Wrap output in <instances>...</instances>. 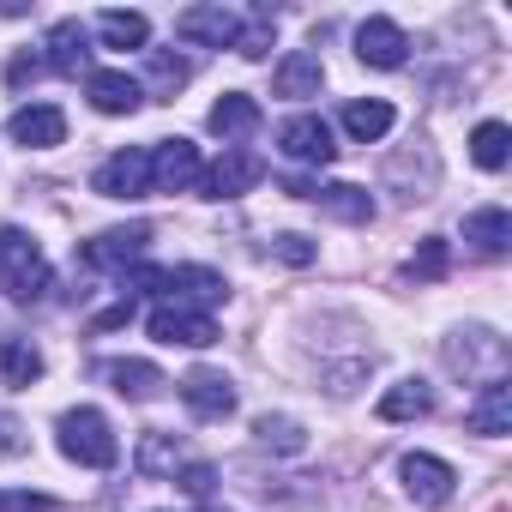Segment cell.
Segmentation results:
<instances>
[{
	"mask_svg": "<svg viewBox=\"0 0 512 512\" xmlns=\"http://www.w3.org/2000/svg\"><path fill=\"white\" fill-rule=\"evenodd\" d=\"M91 187H97L103 199H145V193H151V151H139V145L115 151V157L97 169Z\"/></svg>",
	"mask_w": 512,
	"mask_h": 512,
	"instance_id": "obj_11",
	"label": "cell"
},
{
	"mask_svg": "<svg viewBox=\"0 0 512 512\" xmlns=\"http://www.w3.org/2000/svg\"><path fill=\"white\" fill-rule=\"evenodd\" d=\"M85 97H91V109H97V115H133V109L145 103L139 79H127V73H115V67H91Z\"/></svg>",
	"mask_w": 512,
	"mask_h": 512,
	"instance_id": "obj_17",
	"label": "cell"
},
{
	"mask_svg": "<svg viewBox=\"0 0 512 512\" xmlns=\"http://www.w3.org/2000/svg\"><path fill=\"white\" fill-rule=\"evenodd\" d=\"M272 253H278V260H290V266H308V260H314V241H308V235H278Z\"/></svg>",
	"mask_w": 512,
	"mask_h": 512,
	"instance_id": "obj_35",
	"label": "cell"
},
{
	"mask_svg": "<svg viewBox=\"0 0 512 512\" xmlns=\"http://www.w3.org/2000/svg\"><path fill=\"white\" fill-rule=\"evenodd\" d=\"M43 61H49L55 73H73V79L85 73V79H91V37H85V25H79V19H61V25L49 31V55H43Z\"/></svg>",
	"mask_w": 512,
	"mask_h": 512,
	"instance_id": "obj_19",
	"label": "cell"
},
{
	"mask_svg": "<svg viewBox=\"0 0 512 512\" xmlns=\"http://www.w3.org/2000/svg\"><path fill=\"white\" fill-rule=\"evenodd\" d=\"M97 37H103V49H145L151 19L145 13H97Z\"/></svg>",
	"mask_w": 512,
	"mask_h": 512,
	"instance_id": "obj_28",
	"label": "cell"
},
{
	"mask_svg": "<svg viewBox=\"0 0 512 512\" xmlns=\"http://www.w3.org/2000/svg\"><path fill=\"white\" fill-rule=\"evenodd\" d=\"M151 247V223H127V229H103V235H91L85 247H79V260L85 266H97V272H127L139 253Z\"/></svg>",
	"mask_w": 512,
	"mask_h": 512,
	"instance_id": "obj_9",
	"label": "cell"
},
{
	"mask_svg": "<svg viewBox=\"0 0 512 512\" xmlns=\"http://www.w3.org/2000/svg\"><path fill=\"white\" fill-rule=\"evenodd\" d=\"M19 452H25V428H19V416L0 410V458H19Z\"/></svg>",
	"mask_w": 512,
	"mask_h": 512,
	"instance_id": "obj_37",
	"label": "cell"
},
{
	"mask_svg": "<svg viewBox=\"0 0 512 512\" xmlns=\"http://www.w3.org/2000/svg\"><path fill=\"white\" fill-rule=\"evenodd\" d=\"M464 241L494 260V253H506V241H512V217H506L500 205H482V211H470V217H464Z\"/></svg>",
	"mask_w": 512,
	"mask_h": 512,
	"instance_id": "obj_22",
	"label": "cell"
},
{
	"mask_svg": "<svg viewBox=\"0 0 512 512\" xmlns=\"http://www.w3.org/2000/svg\"><path fill=\"white\" fill-rule=\"evenodd\" d=\"M320 85H326V67H320V55H314V49H290V55L278 61V73H272V91H278V97H290V103L320 97Z\"/></svg>",
	"mask_w": 512,
	"mask_h": 512,
	"instance_id": "obj_18",
	"label": "cell"
},
{
	"mask_svg": "<svg viewBox=\"0 0 512 512\" xmlns=\"http://www.w3.org/2000/svg\"><path fill=\"white\" fill-rule=\"evenodd\" d=\"M181 464H187V446L175 434H145L139 440V470L145 476H175Z\"/></svg>",
	"mask_w": 512,
	"mask_h": 512,
	"instance_id": "obj_30",
	"label": "cell"
},
{
	"mask_svg": "<svg viewBox=\"0 0 512 512\" xmlns=\"http://www.w3.org/2000/svg\"><path fill=\"white\" fill-rule=\"evenodd\" d=\"M470 157H476V169H506V157H512V133H506V121H482L476 133H470Z\"/></svg>",
	"mask_w": 512,
	"mask_h": 512,
	"instance_id": "obj_29",
	"label": "cell"
},
{
	"mask_svg": "<svg viewBox=\"0 0 512 512\" xmlns=\"http://www.w3.org/2000/svg\"><path fill=\"white\" fill-rule=\"evenodd\" d=\"M211 482H217V476H211V464H199V458H187V464H181V488H187L193 500H205V494H211Z\"/></svg>",
	"mask_w": 512,
	"mask_h": 512,
	"instance_id": "obj_36",
	"label": "cell"
},
{
	"mask_svg": "<svg viewBox=\"0 0 512 512\" xmlns=\"http://www.w3.org/2000/svg\"><path fill=\"white\" fill-rule=\"evenodd\" d=\"M260 175H266V163H260V157L241 151V145H229V151L199 175V199H241L247 187H260Z\"/></svg>",
	"mask_w": 512,
	"mask_h": 512,
	"instance_id": "obj_6",
	"label": "cell"
},
{
	"mask_svg": "<svg viewBox=\"0 0 512 512\" xmlns=\"http://www.w3.org/2000/svg\"><path fill=\"white\" fill-rule=\"evenodd\" d=\"M464 422H470V434H512V380H488Z\"/></svg>",
	"mask_w": 512,
	"mask_h": 512,
	"instance_id": "obj_20",
	"label": "cell"
},
{
	"mask_svg": "<svg viewBox=\"0 0 512 512\" xmlns=\"http://www.w3.org/2000/svg\"><path fill=\"white\" fill-rule=\"evenodd\" d=\"M253 440H260L266 452H302L308 446V434H302L296 416H260V422H253Z\"/></svg>",
	"mask_w": 512,
	"mask_h": 512,
	"instance_id": "obj_31",
	"label": "cell"
},
{
	"mask_svg": "<svg viewBox=\"0 0 512 512\" xmlns=\"http://www.w3.org/2000/svg\"><path fill=\"white\" fill-rule=\"evenodd\" d=\"M446 368L452 374H464V380H506V344L494 338V332H482V326H470V332H452L446 338Z\"/></svg>",
	"mask_w": 512,
	"mask_h": 512,
	"instance_id": "obj_4",
	"label": "cell"
},
{
	"mask_svg": "<svg viewBox=\"0 0 512 512\" xmlns=\"http://www.w3.org/2000/svg\"><path fill=\"white\" fill-rule=\"evenodd\" d=\"M145 326H151V338H157V344H187V350L217 344V320H211V314H199V308H181V302H157Z\"/></svg>",
	"mask_w": 512,
	"mask_h": 512,
	"instance_id": "obj_5",
	"label": "cell"
},
{
	"mask_svg": "<svg viewBox=\"0 0 512 512\" xmlns=\"http://www.w3.org/2000/svg\"><path fill=\"white\" fill-rule=\"evenodd\" d=\"M398 476H404V494H410L416 506H446V500H452V488H458L452 464H446V458H434V452H404Z\"/></svg>",
	"mask_w": 512,
	"mask_h": 512,
	"instance_id": "obj_8",
	"label": "cell"
},
{
	"mask_svg": "<svg viewBox=\"0 0 512 512\" xmlns=\"http://www.w3.org/2000/svg\"><path fill=\"white\" fill-rule=\"evenodd\" d=\"M410 278H446V241H440V235H428V241L416 247Z\"/></svg>",
	"mask_w": 512,
	"mask_h": 512,
	"instance_id": "obj_33",
	"label": "cell"
},
{
	"mask_svg": "<svg viewBox=\"0 0 512 512\" xmlns=\"http://www.w3.org/2000/svg\"><path fill=\"white\" fill-rule=\"evenodd\" d=\"M211 133H217L223 145H229V139H247V133H260V103L241 97V91L217 97V103H211Z\"/></svg>",
	"mask_w": 512,
	"mask_h": 512,
	"instance_id": "obj_21",
	"label": "cell"
},
{
	"mask_svg": "<svg viewBox=\"0 0 512 512\" xmlns=\"http://www.w3.org/2000/svg\"><path fill=\"white\" fill-rule=\"evenodd\" d=\"M278 151H284L290 163H314V169H326V163L338 157L332 127H326L320 115H290V121L278 127Z\"/></svg>",
	"mask_w": 512,
	"mask_h": 512,
	"instance_id": "obj_10",
	"label": "cell"
},
{
	"mask_svg": "<svg viewBox=\"0 0 512 512\" xmlns=\"http://www.w3.org/2000/svg\"><path fill=\"white\" fill-rule=\"evenodd\" d=\"M199 145L193 139H163L151 151V193H193L199 187Z\"/></svg>",
	"mask_w": 512,
	"mask_h": 512,
	"instance_id": "obj_7",
	"label": "cell"
},
{
	"mask_svg": "<svg viewBox=\"0 0 512 512\" xmlns=\"http://www.w3.org/2000/svg\"><path fill=\"white\" fill-rule=\"evenodd\" d=\"M103 380H109L121 398H133V404H145V398H157V392L169 386L151 362H103Z\"/></svg>",
	"mask_w": 512,
	"mask_h": 512,
	"instance_id": "obj_24",
	"label": "cell"
},
{
	"mask_svg": "<svg viewBox=\"0 0 512 512\" xmlns=\"http://www.w3.org/2000/svg\"><path fill=\"white\" fill-rule=\"evenodd\" d=\"M392 121H398V115H392V103H380V97H356V103H344V133L362 139V145L386 139Z\"/></svg>",
	"mask_w": 512,
	"mask_h": 512,
	"instance_id": "obj_23",
	"label": "cell"
},
{
	"mask_svg": "<svg viewBox=\"0 0 512 512\" xmlns=\"http://www.w3.org/2000/svg\"><path fill=\"white\" fill-rule=\"evenodd\" d=\"M61 452H67L73 464H85V470H109V464L121 458L109 416H103V410H91V404H79V410H67V416H61Z\"/></svg>",
	"mask_w": 512,
	"mask_h": 512,
	"instance_id": "obj_3",
	"label": "cell"
},
{
	"mask_svg": "<svg viewBox=\"0 0 512 512\" xmlns=\"http://www.w3.org/2000/svg\"><path fill=\"white\" fill-rule=\"evenodd\" d=\"M181 404H187L199 422H223V416H235V386H229L223 374H211V368H193V374L181 380Z\"/></svg>",
	"mask_w": 512,
	"mask_h": 512,
	"instance_id": "obj_15",
	"label": "cell"
},
{
	"mask_svg": "<svg viewBox=\"0 0 512 512\" xmlns=\"http://www.w3.org/2000/svg\"><path fill=\"white\" fill-rule=\"evenodd\" d=\"M49 290L55 278H49V260L37 253V241L19 229H0V296L25 308V302H43Z\"/></svg>",
	"mask_w": 512,
	"mask_h": 512,
	"instance_id": "obj_2",
	"label": "cell"
},
{
	"mask_svg": "<svg viewBox=\"0 0 512 512\" xmlns=\"http://www.w3.org/2000/svg\"><path fill=\"white\" fill-rule=\"evenodd\" d=\"M290 193L326 205V211L344 217V223H368V217H374V199H368L362 187H350V181H290Z\"/></svg>",
	"mask_w": 512,
	"mask_h": 512,
	"instance_id": "obj_14",
	"label": "cell"
},
{
	"mask_svg": "<svg viewBox=\"0 0 512 512\" xmlns=\"http://www.w3.org/2000/svg\"><path fill=\"white\" fill-rule=\"evenodd\" d=\"M235 31H241V19L223 7H187L181 19H175V37L181 43H199V49H235Z\"/></svg>",
	"mask_w": 512,
	"mask_h": 512,
	"instance_id": "obj_13",
	"label": "cell"
},
{
	"mask_svg": "<svg viewBox=\"0 0 512 512\" xmlns=\"http://www.w3.org/2000/svg\"><path fill=\"white\" fill-rule=\"evenodd\" d=\"M434 410V386L428 380H398L386 398H380V422H416Z\"/></svg>",
	"mask_w": 512,
	"mask_h": 512,
	"instance_id": "obj_26",
	"label": "cell"
},
{
	"mask_svg": "<svg viewBox=\"0 0 512 512\" xmlns=\"http://www.w3.org/2000/svg\"><path fill=\"white\" fill-rule=\"evenodd\" d=\"M43 67H49V61H43V55H19V61H13V67H7V85H13V91H25V85H31V79H37V73H43Z\"/></svg>",
	"mask_w": 512,
	"mask_h": 512,
	"instance_id": "obj_38",
	"label": "cell"
},
{
	"mask_svg": "<svg viewBox=\"0 0 512 512\" xmlns=\"http://www.w3.org/2000/svg\"><path fill=\"white\" fill-rule=\"evenodd\" d=\"M187 79H193V67H187L181 55H169V49H151V91H157V97H175Z\"/></svg>",
	"mask_w": 512,
	"mask_h": 512,
	"instance_id": "obj_32",
	"label": "cell"
},
{
	"mask_svg": "<svg viewBox=\"0 0 512 512\" xmlns=\"http://www.w3.org/2000/svg\"><path fill=\"white\" fill-rule=\"evenodd\" d=\"M7 133H13L25 151H49V145H61V139H67V115H61L55 103H25V109H13Z\"/></svg>",
	"mask_w": 512,
	"mask_h": 512,
	"instance_id": "obj_16",
	"label": "cell"
},
{
	"mask_svg": "<svg viewBox=\"0 0 512 512\" xmlns=\"http://www.w3.org/2000/svg\"><path fill=\"white\" fill-rule=\"evenodd\" d=\"M404 55H410L404 25H392V19H362V25H356V61H362V67L392 73V67H404Z\"/></svg>",
	"mask_w": 512,
	"mask_h": 512,
	"instance_id": "obj_12",
	"label": "cell"
},
{
	"mask_svg": "<svg viewBox=\"0 0 512 512\" xmlns=\"http://www.w3.org/2000/svg\"><path fill=\"white\" fill-rule=\"evenodd\" d=\"M121 290H127V296H133V290H151V296L181 302V308H199V314H211V308L229 296L223 272H211V266H145V272L121 278Z\"/></svg>",
	"mask_w": 512,
	"mask_h": 512,
	"instance_id": "obj_1",
	"label": "cell"
},
{
	"mask_svg": "<svg viewBox=\"0 0 512 512\" xmlns=\"http://www.w3.org/2000/svg\"><path fill=\"white\" fill-rule=\"evenodd\" d=\"M272 37H278V13L272 7H247V19L235 31V55L241 61H266L272 55Z\"/></svg>",
	"mask_w": 512,
	"mask_h": 512,
	"instance_id": "obj_27",
	"label": "cell"
},
{
	"mask_svg": "<svg viewBox=\"0 0 512 512\" xmlns=\"http://www.w3.org/2000/svg\"><path fill=\"white\" fill-rule=\"evenodd\" d=\"M0 512H55V500L37 488H0Z\"/></svg>",
	"mask_w": 512,
	"mask_h": 512,
	"instance_id": "obj_34",
	"label": "cell"
},
{
	"mask_svg": "<svg viewBox=\"0 0 512 512\" xmlns=\"http://www.w3.org/2000/svg\"><path fill=\"white\" fill-rule=\"evenodd\" d=\"M0 380L7 386H37L43 380V350L31 338H0Z\"/></svg>",
	"mask_w": 512,
	"mask_h": 512,
	"instance_id": "obj_25",
	"label": "cell"
}]
</instances>
